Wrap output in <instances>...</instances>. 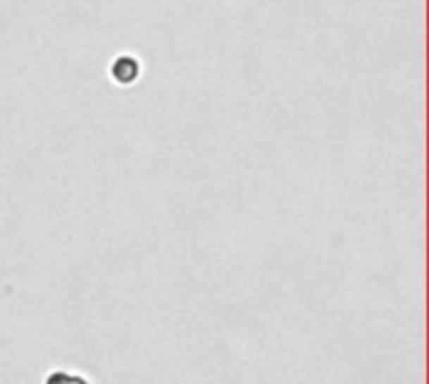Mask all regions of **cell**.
Wrapping results in <instances>:
<instances>
[{
	"mask_svg": "<svg viewBox=\"0 0 429 384\" xmlns=\"http://www.w3.org/2000/svg\"><path fill=\"white\" fill-rule=\"evenodd\" d=\"M111 75L116 83H133L138 78V61L131 56L116 58V63L111 66Z\"/></svg>",
	"mask_w": 429,
	"mask_h": 384,
	"instance_id": "6da1fadb",
	"label": "cell"
},
{
	"mask_svg": "<svg viewBox=\"0 0 429 384\" xmlns=\"http://www.w3.org/2000/svg\"><path fill=\"white\" fill-rule=\"evenodd\" d=\"M46 384H88L80 374H70V372H53L46 377Z\"/></svg>",
	"mask_w": 429,
	"mask_h": 384,
	"instance_id": "7a4b0ae2",
	"label": "cell"
}]
</instances>
